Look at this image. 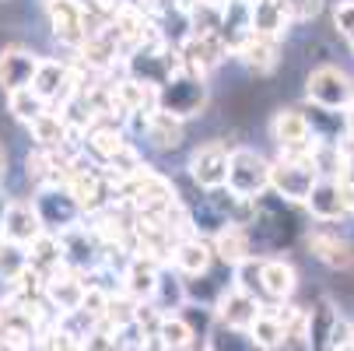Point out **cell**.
Segmentation results:
<instances>
[{
    "mask_svg": "<svg viewBox=\"0 0 354 351\" xmlns=\"http://www.w3.org/2000/svg\"><path fill=\"white\" fill-rule=\"evenodd\" d=\"M301 228L298 225V215H295V204L274 197V193H263L252 200V218L245 225L249 239H252V253L257 249H267V253H281V249L295 246L301 239Z\"/></svg>",
    "mask_w": 354,
    "mask_h": 351,
    "instance_id": "cell-1",
    "label": "cell"
},
{
    "mask_svg": "<svg viewBox=\"0 0 354 351\" xmlns=\"http://www.w3.org/2000/svg\"><path fill=\"white\" fill-rule=\"evenodd\" d=\"M207 102H211V84H207V78H200L193 71H176L158 88V113L176 116L179 123L204 116Z\"/></svg>",
    "mask_w": 354,
    "mask_h": 351,
    "instance_id": "cell-2",
    "label": "cell"
},
{
    "mask_svg": "<svg viewBox=\"0 0 354 351\" xmlns=\"http://www.w3.org/2000/svg\"><path fill=\"white\" fill-rule=\"evenodd\" d=\"M354 102V78L337 64H319L306 74V106L344 113Z\"/></svg>",
    "mask_w": 354,
    "mask_h": 351,
    "instance_id": "cell-3",
    "label": "cell"
},
{
    "mask_svg": "<svg viewBox=\"0 0 354 351\" xmlns=\"http://www.w3.org/2000/svg\"><path fill=\"white\" fill-rule=\"evenodd\" d=\"M270 169L274 162L257 152V147H232L228 159V190L242 200H257L263 193H270Z\"/></svg>",
    "mask_w": 354,
    "mask_h": 351,
    "instance_id": "cell-4",
    "label": "cell"
},
{
    "mask_svg": "<svg viewBox=\"0 0 354 351\" xmlns=\"http://www.w3.org/2000/svg\"><path fill=\"white\" fill-rule=\"evenodd\" d=\"M319 183V172L313 165V159H274V169H270V193L288 200L295 208H306V200L313 197Z\"/></svg>",
    "mask_w": 354,
    "mask_h": 351,
    "instance_id": "cell-5",
    "label": "cell"
},
{
    "mask_svg": "<svg viewBox=\"0 0 354 351\" xmlns=\"http://www.w3.org/2000/svg\"><path fill=\"white\" fill-rule=\"evenodd\" d=\"M228 159H232V147L225 141H204L196 144L189 159H186V176L200 193H211V190H225L228 186Z\"/></svg>",
    "mask_w": 354,
    "mask_h": 351,
    "instance_id": "cell-6",
    "label": "cell"
},
{
    "mask_svg": "<svg viewBox=\"0 0 354 351\" xmlns=\"http://www.w3.org/2000/svg\"><path fill=\"white\" fill-rule=\"evenodd\" d=\"M32 200H35V211H39L46 232H53V235H64V232L77 228V222L84 218V211L74 200V193L67 190V183L42 186V190H35Z\"/></svg>",
    "mask_w": 354,
    "mask_h": 351,
    "instance_id": "cell-7",
    "label": "cell"
},
{
    "mask_svg": "<svg viewBox=\"0 0 354 351\" xmlns=\"http://www.w3.org/2000/svg\"><path fill=\"white\" fill-rule=\"evenodd\" d=\"M270 141L281 147L284 159H309L313 155V130L306 109L284 106L270 116Z\"/></svg>",
    "mask_w": 354,
    "mask_h": 351,
    "instance_id": "cell-8",
    "label": "cell"
},
{
    "mask_svg": "<svg viewBox=\"0 0 354 351\" xmlns=\"http://www.w3.org/2000/svg\"><path fill=\"white\" fill-rule=\"evenodd\" d=\"M39 64H42V57L25 49V46H4L0 49V91H4V98L32 88Z\"/></svg>",
    "mask_w": 354,
    "mask_h": 351,
    "instance_id": "cell-9",
    "label": "cell"
},
{
    "mask_svg": "<svg viewBox=\"0 0 354 351\" xmlns=\"http://www.w3.org/2000/svg\"><path fill=\"white\" fill-rule=\"evenodd\" d=\"M306 246L319 264H326L333 271H351L354 267V242L340 228H330V225L313 228V232H306Z\"/></svg>",
    "mask_w": 354,
    "mask_h": 351,
    "instance_id": "cell-10",
    "label": "cell"
},
{
    "mask_svg": "<svg viewBox=\"0 0 354 351\" xmlns=\"http://www.w3.org/2000/svg\"><path fill=\"white\" fill-rule=\"evenodd\" d=\"M263 303L257 295H245L239 288H228L221 295V303L214 306V320L221 327H232V330H252V323H257L263 316Z\"/></svg>",
    "mask_w": 354,
    "mask_h": 351,
    "instance_id": "cell-11",
    "label": "cell"
},
{
    "mask_svg": "<svg viewBox=\"0 0 354 351\" xmlns=\"http://www.w3.org/2000/svg\"><path fill=\"white\" fill-rule=\"evenodd\" d=\"M46 15H49V25H53V35L64 46H84L91 39V32L84 25V8L77 0H49Z\"/></svg>",
    "mask_w": 354,
    "mask_h": 351,
    "instance_id": "cell-12",
    "label": "cell"
},
{
    "mask_svg": "<svg viewBox=\"0 0 354 351\" xmlns=\"http://www.w3.org/2000/svg\"><path fill=\"white\" fill-rule=\"evenodd\" d=\"M340 309L330 298H316V306L306 313V341L313 351H333L337 348V330H340Z\"/></svg>",
    "mask_w": 354,
    "mask_h": 351,
    "instance_id": "cell-13",
    "label": "cell"
},
{
    "mask_svg": "<svg viewBox=\"0 0 354 351\" xmlns=\"http://www.w3.org/2000/svg\"><path fill=\"white\" fill-rule=\"evenodd\" d=\"M214 264H218V257H214V249H211V239L189 235V239L172 242V267H176V274L200 278V274L214 271Z\"/></svg>",
    "mask_w": 354,
    "mask_h": 351,
    "instance_id": "cell-14",
    "label": "cell"
},
{
    "mask_svg": "<svg viewBox=\"0 0 354 351\" xmlns=\"http://www.w3.org/2000/svg\"><path fill=\"white\" fill-rule=\"evenodd\" d=\"M46 235V225L35 211V200H11L8 208V218H4V239L18 242V246H32Z\"/></svg>",
    "mask_w": 354,
    "mask_h": 351,
    "instance_id": "cell-15",
    "label": "cell"
},
{
    "mask_svg": "<svg viewBox=\"0 0 354 351\" xmlns=\"http://www.w3.org/2000/svg\"><path fill=\"white\" fill-rule=\"evenodd\" d=\"M306 215L319 225H337L344 218H351L347 204H344V193H340V179H319L313 197L306 200Z\"/></svg>",
    "mask_w": 354,
    "mask_h": 351,
    "instance_id": "cell-16",
    "label": "cell"
},
{
    "mask_svg": "<svg viewBox=\"0 0 354 351\" xmlns=\"http://www.w3.org/2000/svg\"><path fill=\"white\" fill-rule=\"evenodd\" d=\"M298 291V271L284 257H263L260 267V295H267L270 303H291V295Z\"/></svg>",
    "mask_w": 354,
    "mask_h": 351,
    "instance_id": "cell-17",
    "label": "cell"
},
{
    "mask_svg": "<svg viewBox=\"0 0 354 351\" xmlns=\"http://www.w3.org/2000/svg\"><path fill=\"white\" fill-rule=\"evenodd\" d=\"M158 281H162V271L155 260H147V257H133L127 274H123V291L133 298L137 306H151L155 303V291H158Z\"/></svg>",
    "mask_w": 354,
    "mask_h": 351,
    "instance_id": "cell-18",
    "label": "cell"
},
{
    "mask_svg": "<svg viewBox=\"0 0 354 351\" xmlns=\"http://www.w3.org/2000/svg\"><path fill=\"white\" fill-rule=\"evenodd\" d=\"M252 35V4L249 0H228L221 8V42L228 53H239V46Z\"/></svg>",
    "mask_w": 354,
    "mask_h": 351,
    "instance_id": "cell-19",
    "label": "cell"
},
{
    "mask_svg": "<svg viewBox=\"0 0 354 351\" xmlns=\"http://www.w3.org/2000/svg\"><path fill=\"white\" fill-rule=\"evenodd\" d=\"M277 39H267V35H257L252 32L242 46H239V60H242V67L245 71H252V74H274L277 71V64H281V57H277Z\"/></svg>",
    "mask_w": 354,
    "mask_h": 351,
    "instance_id": "cell-20",
    "label": "cell"
},
{
    "mask_svg": "<svg viewBox=\"0 0 354 351\" xmlns=\"http://www.w3.org/2000/svg\"><path fill=\"white\" fill-rule=\"evenodd\" d=\"M32 88L46 98L49 106L60 102V95H71V67H67L64 60H57V57H42Z\"/></svg>",
    "mask_w": 354,
    "mask_h": 351,
    "instance_id": "cell-21",
    "label": "cell"
},
{
    "mask_svg": "<svg viewBox=\"0 0 354 351\" xmlns=\"http://www.w3.org/2000/svg\"><path fill=\"white\" fill-rule=\"evenodd\" d=\"M211 249H214V257L232 271L235 264H242L245 257H260V253H252V239L245 232V225H228L225 232H218L211 239Z\"/></svg>",
    "mask_w": 354,
    "mask_h": 351,
    "instance_id": "cell-22",
    "label": "cell"
},
{
    "mask_svg": "<svg viewBox=\"0 0 354 351\" xmlns=\"http://www.w3.org/2000/svg\"><path fill=\"white\" fill-rule=\"evenodd\" d=\"M84 291H88V285H84L71 267L57 271L53 278H46V295L53 298V306H60L64 313H77V309H81Z\"/></svg>",
    "mask_w": 354,
    "mask_h": 351,
    "instance_id": "cell-23",
    "label": "cell"
},
{
    "mask_svg": "<svg viewBox=\"0 0 354 351\" xmlns=\"http://www.w3.org/2000/svg\"><path fill=\"white\" fill-rule=\"evenodd\" d=\"M60 249H64V267H71V271H84V267L98 264V242L81 225L60 235Z\"/></svg>",
    "mask_w": 354,
    "mask_h": 351,
    "instance_id": "cell-24",
    "label": "cell"
},
{
    "mask_svg": "<svg viewBox=\"0 0 354 351\" xmlns=\"http://www.w3.org/2000/svg\"><path fill=\"white\" fill-rule=\"evenodd\" d=\"M252 4V32L257 35H267V39H284L288 28H291V18L284 15V8L277 0H249Z\"/></svg>",
    "mask_w": 354,
    "mask_h": 351,
    "instance_id": "cell-25",
    "label": "cell"
},
{
    "mask_svg": "<svg viewBox=\"0 0 354 351\" xmlns=\"http://www.w3.org/2000/svg\"><path fill=\"white\" fill-rule=\"evenodd\" d=\"M306 120L313 130V144H347V127H344V113H330V109H316L306 106Z\"/></svg>",
    "mask_w": 354,
    "mask_h": 351,
    "instance_id": "cell-26",
    "label": "cell"
},
{
    "mask_svg": "<svg viewBox=\"0 0 354 351\" xmlns=\"http://www.w3.org/2000/svg\"><path fill=\"white\" fill-rule=\"evenodd\" d=\"M144 137L158 147V152H176L183 144V123L176 116H165V113H144Z\"/></svg>",
    "mask_w": 354,
    "mask_h": 351,
    "instance_id": "cell-27",
    "label": "cell"
},
{
    "mask_svg": "<svg viewBox=\"0 0 354 351\" xmlns=\"http://www.w3.org/2000/svg\"><path fill=\"white\" fill-rule=\"evenodd\" d=\"M84 141H88V147L95 152V159L102 162V165H116V159L130 147L127 134L123 130H113V127H95V130L84 134Z\"/></svg>",
    "mask_w": 354,
    "mask_h": 351,
    "instance_id": "cell-28",
    "label": "cell"
},
{
    "mask_svg": "<svg viewBox=\"0 0 354 351\" xmlns=\"http://www.w3.org/2000/svg\"><path fill=\"white\" fill-rule=\"evenodd\" d=\"M28 271H32L28 249L11 239H0V285H18Z\"/></svg>",
    "mask_w": 354,
    "mask_h": 351,
    "instance_id": "cell-29",
    "label": "cell"
},
{
    "mask_svg": "<svg viewBox=\"0 0 354 351\" xmlns=\"http://www.w3.org/2000/svg\"><path fill=\"white\" fill-rule=\"evenodd\" d=\"M28 134L39 141L42 152H60L64 141H67V116H60V113H46V116H39V120L28 127Z\"/></svg>",
    "mask_w": 354,
    "mask_h": 351,
    "instance_id": "cell-30",
    "label": "cell"
},
{
    "mask_svg": "<svg viewBox=\"0 0 354 351\" xmlns=\"http://www.w3.org/2000/svg\"><path fill=\"white\" fill-rule=\"evenodd\" d=\"M155 341H158L165 351H186V348L196 341V334L189 330V323H186L179 313H172V316H162V320H158Z\"/></svg>",
    "mask_w": 354,
    "mask_h": 351,
    "instance_id": "cell-31",
    "label": "cell"
},
{
    "mask_svg": "<svg viewBox=\"0 0 354 351\" xmlns=\"http://www.w3.org/2000/svg\"><path fill=\"white\" fill-rule=\"evenodd\" d=\"M8 113H11L18 123L32 127L39 116H46V113H49V102H46V98H42L35 88H25V91L8 95Z\"/></svg>",
    "mask_w": 354,
    "mask_h": 351,
    "instance_id": "cell-32",
    "label": "cell"
},
{
    "mask_svg": "<svg viewBox=\"0 0 354 351\" xmlns=\"http://www.w3.org/2000/svg\"><path fill=\"white\" fill-rule=\"evenodd\" d=\"M249 337L257 341V348H260V351H281V348H284V341H288V327H284L270 309H263V316H260L257 323H252Z\"/></svg>",
    "mask_w": 354,
    "mask_h": 351,
    "instance_id": "cell-33",
    "label": "cell"
},
{
    "mask_svg": "<svg viewBox=\"0 0 354 351\" xmlns=\"http://www.w3.org/2000/svg\"><path fill=\"white\" fill-rule=\"evenodd\" d=\"M204 351H260V348H257V341L249 337V330H232V327L214 323L211 334H207V348Z\"/></svg>",
    "mask_w": 354,
    "mask_h": 351,
    "instance_id": "cell-34",
    "label": "cell"
},
{
    "mask_svg": "<svg viewBox=\"0 0 354 351\" xmlns=\"http://www.w3.org/2000/svg\"><path fill=\"white\" fill-rule=\"evenodd\" d=\"M260 267H263V257H245L242 264H235L232 267V288L260 298Z\"/></svg>",
    "mask_w": 354,
    "mask_h": 351,
    "instance_id": "cell-35",
    "label": "cell"
},
{
    "mask_svg": "<svg viewBox=\"0 0 354 351\" xmlns=\"http://www.w3.org/2000/svg\"><path fill=\"white\" fill-rule=\"evenodd\" d=\"M330 18H333L337 35L347 46H354V0H337V4L330 8Z\"/></svg>",
    "mask_w": 354,
    "mask_h": 351,
    "instance_id": "cell-36",
    "label": "cell"
},
{
    "mask_svg": "<svg viewBox=\"0 0 354 351\" xmlns=\"http://www.w3.org/2000/svg\"><path fill=\"white\" fill-rule=\"evenodd\" d=\"M291 21H309L323 11V0H277Z\"/></svg>",
    "mask_w": 354,
    "mask_h": 351,
    "instance_id": "cell-37",
    "label": "cell"
},
{
    "mask_svg": "<svg viewBox=\"0 0 354 351\" xmlns=\"http://www.w3.org/2000/svg\"><path fill=\"white\" fill-rule=\"evenodd\" d=\"M340 193H344V204H347V211L354 215V176L340 179Z\"/></svg>",
    "mask_w": 354,
    "mask_h": 351,
    "instance_id": "cell-38",
    "label": "cell"
},
{
    "mask_svg": "<svg viewBox=\"0 0 354 351\" xmlns=\"http://www.w3.org/2000/svg\"><path fill=\"white\" fill-rule=\"evenodd\" d=\"M8 208H11V193L0 186V239H4V218H8Z\"/></svg>",
    "mask_w": 354,
    "mask_h": 351,
    "instance_id": "cell-39",
    "label": "cell"
},
{
    "mask_svg": "<svg viewBox=\"0 0 354 351\" xmlns=\"http://www.w3.org/2000/svg\"><path fill=\"white\" fill-rule=\"evenodd\" d=\"M281 351H313V348H309V341H306V337H298V334H295V337H288V341H284V348H281Z\"/></svg>",
    "mask_w": 354,
    "mask_h": 351,
    "instance_id": "cell-40",
    "label": "cell"
},
{
    "mask_svg": "<svg viewBox=\"0 0 354 351\" xmlns=\"http://www.w3.org/2000/svg\"><path fill=\"white\" fill-rule=\"evenodd\" d=\"M344 127H347V144L354 147V102L344 109Z\"/></svg>",
    "mask_w": 354,
    "mask_h": 351,
    "instance_id": "cell-41",
    "label": "cell"
},
{
    "mask_svg": "<svg viewBox=\"0 0 354 351\" xmlns=\"http://www.w3.org/2000/svg\"><path fill=\"white\" fill-rule=\"evenodd\" d=\"M8 165H11V159H8V147H4V141H0V186L8 183Z\"/></svg>",
    "mask_w": 354,
    "mask_h": 351,
    "instance_id": "cell-42",
    "label": "cell"
},
{
    "mask_svg": "<svg viewBox=\"0 0 354 351\" xmlns=\"http://www.w3.org/2000/svg\"><path fill=\"white\" fill-rule=\"evenodd\" d=\"M333 351H354V341H347V344H340V348H333Z\"/></svg>",
    "mask_w": 354,
    "mask_h": 351,
    "instance_id": "cell-43",
    "label": "cell"
},
{
    "mask_svg": "<svg viewBox=\"0 0 354 351\" xmlns=\"http://www.w3.org/2000/svg\"><path fill=\"white\" fill-rule=\"evenodd\" d=\"M351 53H354V46H351Z\"/></svg>",
    "mask_w": 354,
    "mask_h": 351,
    "instance_id": "cell-44",
    "label": "cell"
},
{
    "mask_svg": "<svg viewBox=\"0 0 354 351\" xmlns=\"http://www.w3.org/2000/svg\"><path fill=\"white\" fill-rule=\"evenodd\" d=\"M351 271H354V267H351Z\"/></svg>",
    "mask_w": 354,
    "mask_h": 351,
    "instance_id": "cell-45",
    "label": "cell"
}]
</instances>
